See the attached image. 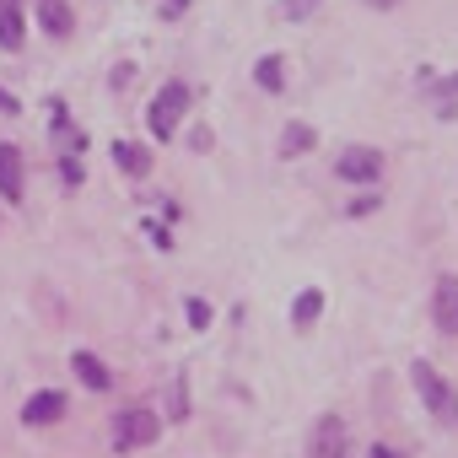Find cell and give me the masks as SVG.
Wrapping results in <instances>:
<instances>
[{
  "label": "cell",
  "instance_id": "cell-1",
  "mask_svg": "<svg viewBox=\"0 0 458 458\" xmlns=\"http://www.w3.org/2000/svg\"><path fill=\"white\" fill-rule=\"evenodd\" d=\"M410 383H415V394L426 399V410H431L442 426H458V388H453L431 361H415V367H410Z\"/></svg>",
  "mask_w": 458,
  "mask_h": 458
},
{
  "label": "cell",
  "instance_id": "cell-2",
  "mask_svg": "<svg viewBox=\"0 0 458 458\" xmlns=\"http://www.w3.org/2000/svg\"><path fill=\"white\" fill-rule=\"evenodd\" d=\"M189 114V87L183 81H167L157 98H151V114H146V124H151V135L157 140H167L173 130H178V119Z\"/></svg>",
  "mask_w": 458,
  "mask_h": 458
},
{
  "label": "cell",
  "instance_id": "cell-3",
  "mask_svg": "<svg viewBox=\"0 0 458 458\" xmlns=\"http://www.w3.org/2000/svg\"><path fill=\"white\" fill-rule=\"evenodd\" d=\"M157 437H162V415H157V410H124V415L114 420V447H119V453L146 447V442H157Z\"/></svg>",
  "mask_w": 458,
  "mask_h": 458
},
{
  "label": "cell",
  "instance_id": "cell-4",
  "mask_svg": "<svg viewBox=\"0 0 458 458\" xmlns=\"http://www.w3.org/2000/svg\"><path fill=\"white\" fill-rule=\"evenodd\" d=\"M345 453H351V431H345V420H340V415H324V420L313 426L308 458H345Z\"/></svg>",
  "mask_w": 458,
  "mask_h": 458
},
{
  "label": "cell",
  "instance_id": "cell-5",
  "mask_svg": "<svg viewBox=\"0 0 458 458\" xmlns=\"http://www.w3.org/2000/svg\"><path fill=\"white\" fill-rule=\"evenodd\" d=\"M335 173H340L345 183H377V173H383V157H377L372 146H351L345 157H335Z\"/></svg>",
  "mask_w": 458,
  "mask_h": 458
},
{
  "label": "cell",
  "instance_id": "cell-6",
  "mask_svg": "<svg viewBox=\"0 0 458 458\" xmlns=\"http://www.w3.org/2000/svg\"><path fill=\"white\" fill-rule=\"evenodd\" d=\"M431 324L442 335H458V276H442L431 286Z\"/></svg>",
  "mask_w": 458,
  "mask_h": 458
},
{
  "label": "cell",
  "instance_id": "cell-7",
  "mask_svg": "<svg viewBox=\"0 0 458 458\" xmlns=\"http://www.w3.org/2000/svg\"><path fill=\"white\" fill-rule=\"evenodd\" d=\"M0 199L22 205V151L17 146H0Z\"/></svg>",
  "mask_w": 458,
  "mask_h": 458
},
{
  "label": "cell",
  "instance_id": "cell-8",
  "mask_svg": "<svg viewBox=\"0 0 458 458\" xmlns=\"http://www.w3.org/2000/svg\"><path fill=\"white\" fill-rule=\"evenodd\" d=\"M60 415H65V394H55V388H49V394H33V399L22 404V420H28V426H55Z\"/></svg>",
  "mask_w": 458,
  "mask_h": 458
},
{
  "label": "cell",
  "instance_id": "cell-9",
  "mask_svg": "<svg viewBox=\"0 0 458 458\" xmlns=\"http://www.w3.org/2000/svg\"><path fill=\"white\" fill-rule=\"evenodd\" d=\"M28 22H22V0H0V49H22Z\"/></svg>",
  "mask_w": 458,
  "mask_h": 458
},
{
  "label": "cell",
  "instance_id": "cell-10",
  "mask_svg": "<svg viewBox=\"0 0 458 458\" xmlns=\"http://www.w3.org/2000/svg\"><path fill=\"white\" fill-rule=\"evenodd\" d=\"M33 6H38V22H44V33H49V38H71L76 17H71L65 0H33Z\"/></svg>",
  "mask_w": 458,
  "mask_h": 458
},
{
  "label": "cell",
  "instance_id": "cell-11",
  "mask_svg": "<svg viewBox=\"0 0 458 458\" xmlns=\"http://www.w3.org/2000/svg\"><path fill=\"white\" fill-rule=\"evenodd\" d=\"M114 162H119L130 178H146V173H151V151L135 146V140H119V146H114Z\"/></svg>",
  "mask_w": 458,
  "mask_h": 458
},
{
  "label": "cell",
  "instance_id": "cell-12",
  "mask_svg": "<svg viewBox=\"0 0 458 458\" xmlns=\"http://www.w3.org/2000/svg\"><path fill=\"white\" fill-rule=\"evenodd\" d=\"M71 367H76V377H81L87 388H108V383H114V372H108L92 351H76V356H71Z\"/></svg>",
  "mask_w": 458,
  "mask_h": 458
},
{
  "label": "cell",
  "instance_id": "cell-13",
  "mask_svg": "<svg viewBox=\"0 0 458 458\" xmlns=\"http://www.w3.org/2000/svg\"><path fill=\"white\" fill-rule=\"evenodd\" d=\"M254 76H259V87H265V92H281V87H286V60H281V55H265Z\"/></svg>",
  "mask_w": 458,
  "mask_h": 458
},
{
  "label": "cell",
  "instance_id": "cell-14",
  "mask_svg": "<svg viewBox=\"0 0 458 458\" xmlns=\"http://www.w3.org/2000/svg\"><path fill=\"white\" fill-rule=\"evenodd\" d=\"M318 313H324V297H318V292H302V297H297V308H292V324H297V329H308Z\"/></svg>",
  "mask_w": 458,
  "mask_h": 458
},
{
  "label": "cell",
  "instance_id": "cell-15",
  "mask_svg": "<svg viewBox=\"0 0 458 458\" xmlns=\"http://www.w3.org/2000/svg\"><path fill=\"white\" fill-rule=\"evenodd\" d=\"M308 146H313V130H308V124H286L281 151H286V157H297V151H308Z\"/></svg>",
  "mask_w": 458,
  "mask_h": 458
},
{
  "label": "cell",
  "instance_id": "cell-16",
  "mask_svg": "<svg viewBox=\"0 0 458 458\" xmlns=\"http://www.w3.org/2000/svg\"><path fill=\"white\" fill-rule=\"evenodd\" d=\"M173 420H189V394H183V377H173Z\"/></svg>",
  "mask_w": 458,
  "mask_h": 458
},
{
  "label": "cell",
  "instance_id": "cell-17",
  "mask_svg": "<svg viewBox=\"0 0 458 458\" xmlns=\"http://www.w3.org/2000/svg\"><path fill=\"white\" fill-rule=\"evenodd\" d=\"M189 324H194V329H205V324H210V308H205V302H199V297H194V302H189Z\"/></svg>",
  "mask_w": 458,
  "mask_h": 458
},
{
  "label": "cell",
  "instance_id": "cell-18",
  "mask_svg": "<svg viewBox=\"0 0 458 458\" xmlns=\"http://www.w3.org/2000/svg\"><path fill=\"white\" fill-rule=\"evenodd\" d=\"M318 6V0H281V12H292V17H308Z\"/></svg>",
  "mask_w": 458,
  "mask_h": 458
},
{
  "label": "cell",
  "instance_id": "cell-19",
  "mask_svg": "<svg viewBox=\"0 0 458 458\" xmlns=\"http://www.w3.org/2000/svg\"><path fill=\"white\" fill-rule=\"evenodd\" d=\"M0 114H22V103H17V98H12L6 87H0Z\"/></svg>",
  "mask_w": 458,
  "mask_h": 458
},
{
  "label": "cell",
  "instance_id": "cell-20",
  "mask_svg": "<svg viewBox=\"0 0 458 458\" xmlns=\"http://www.w3.org/2000/svg\"><path fill=\"white\" fill-rule=\"evenodd\" d=\"M367 458H399V453H394V447H372Z\"/></svg>",
  "mask_w": 458,
  "mask_h": 458
},
{
  "label": "cell",
  "instance_id": "cell-21",
  "mask_svg": "<svg viewBox=\"0 0 458 458\" xmlns=\"http://www.w3.org/2000/svg\"><path fill=\"white\" fill-rule=\"evenodd\" d=\"M367 6H377V12H388V6H399V0H367Z\"/></svg>",
  "mask_w": 458,
  "mask_h": 458
}]
</instances>
